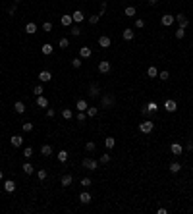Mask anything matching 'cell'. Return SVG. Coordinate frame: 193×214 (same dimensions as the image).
<instances>
[{"mask_svg":"<svg viewBox=\"0 0 193 214\" xmlns=\"http://www.w3.org/2000/svg\"><path fill=\"white\" fill-rule=\"evenodd\" d=\"M153 129H155V124H153L151 120H147V121H143V124H139V131H141V133H151Z\"/></svg>","mask_w":193,"mask_h":214,"instance_id":"1","label":"cell"},{"mask_svg":"<svg viewBox=\"0 0 193 214\" xmlns=\"http://www.w3.org/2000/svg\"><path fill=\"white\" fill-rule=\"evenodd\" d=\"M114 102H116L114 95H104V97H102V100H101L102 108H108V106H112V104H114Z\"/></svg>","mask_w":193,"mask_h":214,"instance_id":"2","label":"cell"},{"mask_svg":"<svg viewBox=\"0 0 193 214\" xmlns=\"http://www.w3.org/2000/svg\"><path fill=\"white\" fill-rule=\"evenodd\" d=\"M81 166L93 172V170H97V160H93V158H83V160H81Z\"/></svg>","mask_w":193,"mask_h":214,"instance_id":"3","label":"cell"},{"mask_svg":"<svg viewBox=\"0 0 193 214\" xmlns=\"http://www.w3.org/2000/svg\"><path fill=\"white\" fill-rule=\"evenodd\" d=\"M110 70H112V64L108 60H102L101 64H99V71H101V73H108Z\"/></svg>","mask_w":193,"mask_h":214,"instance_id":"4","label":"cell"},{"mask_svg":"<svg viewBox=\"0 0 193 214\" xmlns=\"http://www.w3.org/2000/svg\"><path fill=\"white\" fill-rule=\"evenodd\" d=\"M174 19H176V21H178V23H180V27H187V25H189V19L187 18H185V16L184 14H178V16H174Z\"/></svg>","mask_w":193,"mask_h":214,"instance_id":"5","label":"cell"},{"mask_svg":"<svg viewBox=\"0 0 193 214\" xmlns=\"http://www.w3.org/2000/svg\"><path fill=\"white\" fill-rule=\"evenodd\" d=\"M164 108H166V112H176V110H178V104H176V100L168 98V100L164 102Z\"/></svg>","mask_w":193,"mask_h":214,"instance_id":"6","label":"cell"},{"mask_svg":"<svg viewBox=\"0 0 193 214\" xmlns=\"http://www.w3.org/2000/svg\"><path fill=\"white\" fill-rule=\"evenodd\" d=\"M10 143H12V147H21L23 145V137L21 135H12V137H10Z\"/></svg>","mask_w":193,"mask_h":214,"instance_id":"7","label":"cell"},{"mask_svg":"<svg viewBox=\"0 0 193 214\" xmlns=\"http://www.w3.org/2000/svg\"><path fill=\"white\" fill-rule=\"evenodd\" d=\"M110 44H112L110 37H106V35H102V37L99 39V47H101V48H108Z\"/></svg>","mask_w":193,"mask_h":214,"instance_id":"8","label":"cell"},{"mask_svg":"<svg viewBox=\"0 0 193 214\" xmlns=\"http://www.w3.org/2000/svg\"><path fill=\"white\" fill-rule=\"evenodd\" d=\"M172 23H174V16L172 14H164L162 16V25H164V27H170Z\"/></svg>","mask_w":193,"mask_h":214,"instance_id":"9","label":"cell"},{"mask_svg":"<svg viewBox=\"0 0 193 214\" xmlns=\"http://www.w3.org/2000/svg\"><path fill=\"white\" fill-rule=\"evenodd\" d=\"M72 18H74V21H75V23H81L83 19H85V14H83L81 10H75L74 14H72Z\"/></svg>","mask_w":193,"mask_h":214,"instance_id":"10","label":"cell"},{"mask_svg":"<svg viewBox=\"0 0 193 214\" xmlns=\"http://www.w3.org/2000/svg\"><path fill=\"white\" fill-rule=\"evenodd\" d=\"M75 108H77L79 112H85L89 108V104H87V100H85V98H79L77 102H75Z\"/></svg>","mask_w":193,"mask_h":214,"instance_id":"11","label":"cell"},{"mask_svg":"<svg viewBox=\"0 0 193 214\" xmlns=\"http://www.w3.org/2000/svg\"><path fill=\"white\" fill-rule=\"evenodd\" d=\"M60 23L64 25V27H70V25L74 23V18H72V16H68V14H66V16H62V18H60Z\"/></svg>","mask_w":193,"mask_h":214,"instance_id":"12","label":"cell"},{"mask_svg":"<svg viewBox=\"0 0 193 214\" xmlns=\"http://www.w3.org/2000/svg\"><path fill=\"white\" fill-rule=\"evenodd\" d=\"M4 191H6V193H14V191H16V183L12 182V179H6V182H4Z\"/></svg>","mask_w":193,"mask_h":214,"instance_id":"13","label":"cell"},{"mask_svg":"<svg viewBox=\"0 0 193 214\" xmlns=\"http://www.w3.org/2000/svg\"><path fill=\"white\" fill-rule=\"evenodd\" d=\"M79 201H81V205H89V203H91V193L83 191L81 195H79Z\"/></svg>","mask_w":193,"mask_h":214,"instance_id":"14","label":"cell"},{"mask_svg":"<svg viewBox=\"0 0 193 214\" xmlns=\"http://www.w3.org/2000/svg\"><path fill=\"white\" fill-rule=\"evenodd\" d=\"M52 153H54V150H52V145H43L41 147V154L43 156H50Z\"/></svg>","mask_w":193,"mask_h":214,"instance_id":"15","label":"cell"},{"mask_svg":"<svg viewBox=\"0 0 193 214\" xmlns=\"http://www.w3.org/2000/svg\"><path fill=\"white\" fill-rule=\"evenodd\" d=\"M39 79L46 83V81H50V79H52V73H50V71H46V70H43L41 73H39Z\"/></svg>","mask_w":193,"mask_h":214,"instance_id":"16","label":"cell"},{"mask_svg":"<svg viewBox=\"0 0 193 214\" xmlns=\"http://www.w3.org/2000/svg\"><path fill=\"white\" fill-rule=\"evenodd\" d=\"M72 182H74L72 174H66V176H62V185H64V187H70V185H72Z\"/></svg>","mask_w":193,"mask_h":214,"instance_id":"17","label":"cell"},{"mask_svg":"<svg viewBox=\"0 0 193 214\" xmlns=\"http://www.w3.org/2000/svg\"><path fill=\"white\" fill-rule=\"evenodd\" d=\"M25 33H29V35H35V33H37V25L33 23V21H29V23L25 25Z\"/></svg>","mask_w":193,"mask_h":214,"instance_id":"18","label":"cell"},{"mask_svg":"<svg viewBox=\"0 0 193 214\" xmlns=\"http://www.w3.org/2000/svg\"><path fill=\"white\" fill-rule=\"evenodd\" d=\"M170 150H172V153H174V154H182V150H184V147H182V145H180V143H172V145H170Z\"/></svg>","mask_w":193,"mask_h":214,"instance_id":"19","label":"cell"},{"mask_svg":"<svg viewBox=\"0 0 193 214\" xmlns=\"http://www.w3.org/2000/svg\"><path fill=\"white\" fill-rule=\"evenodd\" d=\"M122 37H124V41H131V39L135 37V33L131 31V29H124V33H122Z\"/></svg>","mask_w":193,"mask_h":214,"instance_id":"20","label":"cell"},{"mask_svg":"<svg viewBox=\"0 0 193 214\" xmlns=\"http://www.w3.org/2000/svg\"><path fill=\"white\" fill-rule=\"evenodd\" d=\"M14 110L18 112V114H23V112H25V104H23L21 100H18V102H14Z\"/></svg>","mask_w":193,"mask_h":214,"instance_id":"21","label":"cell"},{"mask_svg":"<svg viewBox=\"0 0 193 214\" xmlns=\"http://www.w3.org/2000/svg\"><path fill=\"white\" fill-rule=\"evenodd\" d=\"M21 170H23L25 174H27V176H31V174L35 172V168H33V164H29V162H25V164H23V166H21Z\"/></svg>","mask_w":193,"mask_h":214,"instance_id":"22","label":"cell"},{"mask_svg":"<svg viewBox=\"0 0 193 214\" xmlns=\"http://www.w3.org/2000/svg\"><path fill=\"white\" fill-rule=\"evenodd\" d=\"M79 56H81V58H89V56H91V48L89 47H81L79 48Z\"/></svg>","mask_w":193,"mask_h":214,"instance_id":"23","label":"cell"},{"mask_svg":"<svg viewBox=\"0 0 193 214\" xmlns=\"http://www.w3.org/2000/svg\"><path fill=\"white\" fill-rule=\"evenodd\" d=\"M37 106L39 108H46V106H48V100H46L43 95H41V97H37Z\"/></svg>","mask_w":193,"mask_h":214,"instance_id":"24","label":"cell"},{"mask_svg":"<svg viewBox=\"0 0 193 214\" xmlns=\"http://www.w3.org/2000/svg\"><path fill=\"white\" fill-rule=\"evenodd\" d=\"M114 145H116L114 137H106V139H104V147H106V149H114Z\"/></svg>","mask_w":193,"mask_h":214,"instance_id":"25","label":"cell"},{"mask_svg":"<svg viewBox=\"0 0 193 214\" xmlns=\"http://www.w3.org/2000/svg\"><path fill=\"white\" fill-rule=\"evenodd\" d=\"M101 93V89L97 87V85H91V87H89V97H93V98H97V95Z\"/></svg>","mask_w":193,"mask_h":214,"instance_id":"26","label":"cell"},{"mask_svg":"<svg viewBox=\"0 0 193 214\" xmlns=\"http://www.w3.org/2000/svg\"><path fill=\"white\" fill-rule=\"evenodd\" d=\"M52 50H54V48H52V44H48V42H46V44H43V48H41V52H43L45 56L52 54Z\"/></svg>","mask_w":193,"mask_h":214,"instance_id":"27","label":"cell"},{"mask_svg":"<svg viewBox=\"0 0 193 214\" xmlns=\"http://www.w3.org/2000/svg\"><path fill=\"white\" fill-rule=\"evenodd\" d=\"M135 12H137V10H135V6H128V8L124 10V14L128 16V18H133V16H135Z\"/></svg>","mask_w":193,"mask_h":214,"instance_id":"28","label":"cell"},{"mask_svg":"<svg viewBox=\"0 0 193 214\" xmlns=\"http://www.w3.org/2000/svg\"><path fill=\"white\" fill-rule=\"evenodd\" d=\"M180 170H182V164H180V162H172L170 164V172L172 174H178Z\"/></svg>","mask_w":193,"mask_h":214,"instance_id":"29","label":"cell"},{"mask_svg":"<svg viewBox=\"0 0 193 214\" xmlns=\"http://www.w3.org/2000/svg\"><path fill=\"white\" fill-rule=\"evenodd\" d=\"M62 118H64V120H72V118H74V114H72V110H70V108H64V110H62Z\"/></svg>","mask_w":193,"mask_h":214,"instance_id":"30","label":"cell"},{"mask_svg":"<svg viewBox=\"0 0 193 214\" xmlns=\"http://www.w3.org/2000/svg\"><path fill=\"white\" fill-rule=\"evenodd\" d=\"M147 110L151 112V114H155V112H158V104H156V102H149L147 104Z\"/></svg>","mask_w":193,"mask_h":214,"instance_id":"31","label":"cell"},{"mask_svg":"<svg viewBox=\"0 0 193 214\" xmlns=\"http://www.w3.org/2000/svg\"><path fill=\"white\" fill-rule=\"evenodd\" d=\"M56 156H58L60 162H66V160H68V153H66V150H60V153L56 154Z\"/></svg>","mask_w":193,"mask_h":214,"instance_id":"32","label":"cell"},{"mask_svg":"<svg viewBox=\"0 0 193 214\" xmlns=\"http://www.w3.org/2000/svg\"><path fill=\"white\" fill-rule=\"evenodd\" d=\"M185 37V29L184 27H178L176 29V39H184Z\"/></svg>","mask_w":193,"mask_h":214,"instance_id":"33","label":"cell"},{"mask_svg":"<svg viewBox=\"0 0 193 214\" xmlns=\"http://www.w3.org/2000/svg\"><path fill=\"white\" fill-rule=\"evenodd\" d=\"M99 19H101V14H95V16H91V18H89V23L97 25V23H99Z\"/></svg>","mask_w":193,"mask_h":214,"instance_id":"34","label":"cell"},{"mask_svg":"<svg viewBox=\"0 0 193 214\" xmlns=\"http://www.w3.org/2000/svg\"><path fill=\"white\" fill-rule=\"evenodd\" d=\"M85 150H87V153H93V150H97V145L93 143V141H89V143L85 145Z\"/></svg>","mask_w":193,"mask_h":214,"instance_id":"35","label":"cell"},{"mask_svg":"<svg viewBox=\"0 0 193 214\" xmlns=\"http://www.w3.org/2000/svg\"><path fill=\"white\" fill-rule=\"evenodd\" d=\"M147 75H149V77H156V75H158V70H156V68H153V66H151V68H149V70H147Z\"/></svg>","mask_w":193,"mask_h":214,"instance_id":"36","label":"cell"},{"mask_svg":"<svg viewBox=\"0 0 193 214\" xmlns=\"http://www.w3.org/2000/svg\"><path fill=\"white\" fill-rule=\"evenodd\" d=\"M85 112H87V116H89V118H95V116H97V108H95V106H89Z\"/></svg>","mask_w":193,"mask_h":214,"instance_id":"37","label":"cell"},{"mask_svg":"<svg viewBox=\"0 0 193 214\" xmlns=\"http://www.w3.org/2000/svg\"><path fill=\"white\" fill-rule=\"evenodd\" d=\"M70 33H72V37H79V35H81V29H79L77 25H74V27H72V31H70Z\"/></svg>","mask_w":193,"mask_h":214,"instance_id":"38","label":"cell"},{"mask_svg":"<svg viewBox=\"0 0 193 214\" xmlns=\"http://www.w3.org/2000/svg\"><path fill=\"white\" fill-rule=\"evenodd\" d=\"M158 79H160V81L170 79V73H168V71H160V73H158Z\"/></svg>","mask_w":193,"mask_h":214,"instance_id":"39","label":"cell"},{"mask_svg":"<svg viewBox=\"0 0 193 214\" xmlns=\"http://www.w3.org/2000/svg\"><path fill=\"white\" fill-rule=\"evenodd\" d=\"M23 156H25V158H31V156H33V149H31V147L23 149Z\"/></svg>","mask_w":193,"mask_h":214,"instance_id":"40","label":"cell"},{"mask_svg":"<svg viewBox=\"0 0 193 214\" xmlns=\"http://www.w3.org/2000/svg\"><path fill=\"white\" fill-rule=\"evenodd\" d=\"M68 47H70V41H68V39H60V48H64V50H66Z\"/></svg>","mask_w":193,"mask_h":214,"instance_id":"41","label":"cell"},{"mask_svg":"<svg viewBox=\"0 0 193 214\" xmlns=\"http://www.w3.org/2000/svg\"><path fill=\"white\" fill-rule=\"evenodd\" d=\"M33 93L37 95V97H41V95H43V85H35V89H33Z\"/></svg>","mask_w":193,"mask_h":214,"instance_id":"42","label":"cell"},{"mask_svg":"<svg viewBox=\"0 0 193 214\" xmlns=\"http://www.w3.org/2000/svg\"><path fill=\"white\" fill-rule=\"evenodd\" d=\"M43 29H45L46 33H50L52 31V23H50V21H45V23H43Z\"/></svg>","mask_w":193,"mask_h":214,"instance_id":"43","label":"cell"},{"mask_svg":"<svg viewBox=\"0 0 193 214\" xmlns=\"http://www.w3.org/2000/svg\"><path fill=\"white\" fill-rule=\"evenodd\" d=\"M77 120H79V121H81V124H83V121L87 120V112H79V114H77Z\"/></svg>","mask_w":193,"mask_h":214,"instance_id":"44","label":"cell"},{"mask_svg":"<svg viewBox=\"0 0 193 214\" xmlns=\"http://www.w3.org/2000/svg\"><path fill=\"white\" fill-rule=\"evenodd\" d=\"M101 162H102V164H108V162H110V154H108V153L102 154V156H101Z\"/></svg>","mask_w":193,"mask_h":214,"instance_id":"45","label":"cell"},{"mask_svg":"<svg viewBox=\"0 0 193 214\" xmlns=\"http://www.w3.org/2000/svg\"><path fill=\"white\" fill-rule=\"evenodd\" d=\"M72 66H74V68H81V58H74V60H72Z\"/></svg>","mask_w":193,"mask_h":214,"instance_id":"46","label":"cell"},{"mask_svg":"<svg viewBox=\"0 0 193 214\" xmlns=\"http://www.w3.org/2000/svg\"><path fill=\"white\" fill-rule=\"evenodd\" d=\"M37 177H39V179H46V170H39Z\"/></svg>","mask_w":193,"mask_h":214,"instance_id":"47","label":"cell"},{"mask_svg":"<svg viewBox=\"0 0 193 214\" xmlns=\"http://www.w3.org/2000/svg\"><path fill=\"white\" fill-rule=\"evenodd\" d=\"M23 131H33V124H29V121H27V124H23Z\"/></svg>","mask_w":193,"mask_h":214,"instance_id":"48","label":"cell"},{"mask_svg":"<svg viewBox=\"0 0 193 214\" xmlns=\"http://www.w3.org/2000/svg\"><path fill=\"white\" fill-rule=\"evenodd\" d=\"M135 27H137V29L145 27V21H143V19H135Z\"/></svg>","mask_w":193,"mask_h":214,"instance_id":"49","label":"cell"},{"mask_svg":"<svg viewBox=\"0 0 193 214\" xmlns=\"http://www.w3.org/2000/svg\"><path fill=\"white\" fill-rule=\"evenodd\" d=\"M81 185L83 187H89V185H91V179H89V177H83V179H81Z\"/></svg>","mask_w":193,"mask_h":214,"instance_id":"50","label":"cell"},{"mask_svg":"<svg viewBox=\"0 0 193 214\" xmlns=\"http://www.w3.org/2000/svg\"><path fill=\"white\" fill-rule=\"evenodd\" d=\"M141 114H143V116H151V112L147 110V106H143V108H141Z\"/></svg>","mask_w":193,"mask_h":214,"instance_id":"51","label":"cell"},{"mask_svg":"<svg viewBox=\"0 0 193 214\" xmlns=\"http://www.w3.org/2000/svg\"><path fill=\"white\" fill-rule=\"evenodd\" d=\"M54 114H56V112L52 110V108H48V110H46V116H48V118H54Z\"/></svg>","mask_w":193,"mask_h":214,"instance_id":"52","label":"cell"},{"mask_svg":"<svg viewBox=\"0 0 193 214\" xmlns=\"http://www.w3.org/2000/svg\"><path fill=\"white\" fill-rule=\"evenodd\" d=\"M8 14H10V16H14V14H16V6H12V8L8 10Z\"/></svg>","mask_w":193,"mask_h":214,"instance_id":"53","label":"cell"},{"mask_svg":"<svg viewBox=\"0 0 193 214\" xmlns=\"http://www.w3.org/2000/svg\"><path fill=\"white\" fill-rule=\"evenodd\" d=\"M187 150H193V141H189V143H187Z\"/></svg>","mask_w":193,"mask_h":214,"instance_id":"54","label":"cell"},{"mask_svg":"<svg viewBox=\"0 0 193 214\" xmlns=\"http://www.w3.org/2000/svg\"><path fill=\"white\" fill-rule=\"evenodd\" d=\"M147 2H149V4H151V6H155L156 2H158V0H147Z\"/></svg>","mask_w":193,"mask_h":214,"instance_id":"55","label":"cell"},{"mask_svg":"<svg viewBox=\"0 0 193 214\" xmlns=\"http://www.w3.org/2000/svg\"><path fill=\"white\" fill-rule=\"evenodd\" d=\"M2 177H4V172H2V170H0V179H2Z\"/></svg>","mask_w":193,"mask_h":214,"instance_id":"56","label":"cell"},{"mask_svg":"<svg viewBox=\"0 0 193 214\" xmlns=\"http://www.w3.org/2000/svg\"><path fill=\"white\" fill-rule=\"evenodd\" d=\"M14 2H16V4H19V2H21V0H14Z\"/></svg>","mask_w":193,"mask_h":214,"instance_id":"57","label":"cell"}]
</instances>
